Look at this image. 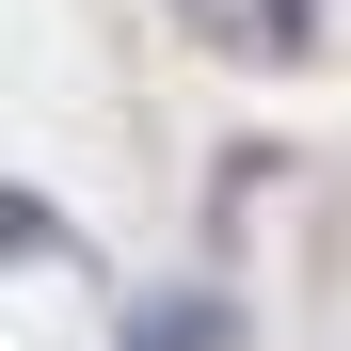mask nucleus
I'll use <instances>...</instances> for the list:
<instances>
[{"label": "nucleus", "instance_id": "nucleus-1", "mask_svg": "<svg viewBox=\"0 0 351 351\" xmlns=\"http://www.w3.org/2000/svg\"><path fill=\"white\" fill-rule=\"evenodd\" d=\"M128 351H223V304H144Z\"/></svg>", "mask_w": 351, "mask_h": 351}]
</instances>
